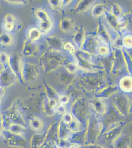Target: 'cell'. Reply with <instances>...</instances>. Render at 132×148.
<instances>
[{
	"label": "cell",
	"mask_w": 132,
	"mask_h": 148,
	"mask_svg": "<svg viewBox=\"0 0 132 148\" xmlns=\"http://www.w3.org/2000/svg\"><path fill=\"white\" fill-rule=\"evenodd\" d=\"M65 57L59 52L46 51L40 58V64L45 72H51L58 68L65 61Z\"/></svg>",
	"instance_id": "6da1fadb"
},
{
	"label": "cell",
	"mask_w": 132,
	"mask_h": 148,
	"mask_svg": "<svg viewBox=\"0 0 132 148\" xmlns=\"http://www.w3.org/2000/svg\"><path fill=\"white\" fill-rule=\"evenodd\" d=\"M74 56H75L76 64L79 68L88 73L98 72L101 70L100 66L92 61V55L79 50L75 52Z\"/></svg>",
	"instance_id": "7a4b0ae2"
},
{
	"label": "cell",
	"mask_w": 132,
	"mask_h": 148,
	"mask_svg": "<svg viewBox=\"0 0 132 148\" xmlns=\"http://www.w3.org/2000/svg\"><path fill=\"white\" fill-rule=\"evenodd\" d=\"M97 72L89 73L90 74L82 77L80 80L81 85L84 86L87 89H95L100 88L105 84L103 81L102 76L96 74Z\"/></svg>",
	"instance_id": "3957f363"
},
{
	"label": "cell",
	"mask_w": 132,
	"mask_h": 148,
	"mask_svg": "<svg viewBox=\"0 0 132 148\" xmlns=\"http://www.w3.org/2000/svg\"><path fill=\"white\" fill-rule=\"evenodd\" d=\"M36 17L39 20V30L42 34L44 35L49 33L52 27V22L49 16L45 10L38 9L35 12Z\"/></svg>",
	"instance_id": "277c9868"
},
{
	"label": "cell",
	"mask_w": 132,
	"mask_h": 148,
	"mask_svg": "<svg viewBox=\"0 0 132 148\" xmlns=\"http://www.w3.org/2000/svg\"><path fill=\"white\" fill-rule=\"evenodd\" d=\"M99 42L100 40L97 36L92 34L87 35H86L85 39L80 50L91 55L98 54Z\"/></svg>",
	"instance_id": "5b68a950"
},
{
	"label": "cell",
	"mask_w": 132,
	"mask_h": 148,
	"mask_svg": "<svg viewBox=\"0 0 132 148\" xmlns=\"http://www.w3.org/2000/svg\"><path fill=\"white\" fill-rule=\"evenodd\" d=\"M40 72L39 67L35 64L22 63L21 76L24 82L35 80L39 76Z\"/></svg>",
	"instance_id": "8992f818"
},
{
	"label": "cell",
	"mask_w": 132,
	"mask_h": 148,
	"mask_svg": "<svg viewBox=\"0 0 132 148\" xmlns=\"http://www.w3.org/2000/svg\"><path fill=\"white\" fill-rule=\"evenodd\" d=\"M124 68H126V66L122 49H115L114 51L113 63L111 71L114 74H117Z\"/></svg>",
	"instance_id": "52a82bcc"
},
{
	"label": "cell",
	"mask_w": 132,
	"mask_h": 148,
	"mask_svg": "<svg viewBox=\"0 0 132 148\" xmlns=\"http://www.w3.org/2000/svg\"><path fill=\"white\" fill-rule=\"evenodd\" d=\"M16 77L10 68H3L0 72V87L7 88L12 86L15 83Z\"/></svg>",
	"instance_id": "ba28073f"
},
{
	"label": "cell",
	"mask_w": 132,
	"mask_h": 148,
	"mask_svg": "<svg viewBox=\"0 0 132 148\" xmlns=\"http://www.w3.org/2000/svg\"><path fill=\"white\" fill-rule=\"evenodd\" d=\"M8 65L17 79L20 82H23L21 76L22 62L19 57L16 54H12L9 56Z\"/></svg>",
	"instance_id": "9c48e42d"
},
{
	"label": "cell",
	"mask_w": 132,
	"mask_h": 148,
	"mask_svg": "<svg viewBox=\"0 0 132 148\" xmlns=\"http://www.w3.org/2000/svg\"><path fill=\"white\" fill-rule=\"evenodd\" d=\"M39 51V47L36 42L27 39L24 42L22 47V54L26 57H32L36 56Z\"/></svg>",
	"instance_id": "30bf717a"
},
{
	"label": "cell",
	"mask_w": 132,
	"mask_h": 148,
	"mask_svg": "<svg viewBox=\"0 0 132 148\" xmlns=\"http://www.w3.org/2000/svg\"><path fill=\"white\" fill-rule=\"evenodd\" d=\"M46 42L49 51L59 52L63 49L64 43L60 37L57 36H49L47 37Z\"/></svg>",
	"instance_id": "8fae6325"
},
{
	"label": "cell",
	"mask_w": 132,
	"mask_h": 148,
	"mask_svg": "<svg viewBox=\"0 0 132 148\" xmlns=\"http://www.w3.org/2000/svg\"><path fill=\"white\" fill-rule=\"evenodd\" d=\"M97 36L100 40L107 45H109L112 44V39L107 30V28L103 23L100 18L99 19L98 25Z\"/></svg>",
	"instance_id": "7c38bea8"
},
{
	"label": "cell",
	"mask_w": 132,
	"mask_h": 148,
	"mask_svg": "<svg viewBox=\"0 0 132 148\" xmlns=\"http://www.w3.org/2000/svg\"><path fill=\"white\" fill-rule=\"evenodd\" d=\"M106 21L107 23L109 28L115 31L119 35L121 36L122 33L120 28V24L119 22L118 18L115 17L110 12L107 10L104 12Z\"/></svg>",
	"instance_id": "4fadbf2b"
},
{
	"label": "cell",
	"mask_w": 132,
	"mask_h": 148,
	"mask_svg": "<svg viewBox=\"0 0 132 148\" xmlns=\"http://www.w3.org/2000/svg\"><path fill=\"white\" fill-rule=\"evenodd\" d=\"M85 31L83 27L80 26L79 27L73 36V41L77 48L80 50L82 45L83 44L85 39Z\"/></svg>",
	"instance_id": "5bb4252c"
},
{
	"label": "cell",
	"mask_w": 132,
	"mask_h": 148,
	"mask_svg": "<svg viewBox=\"0 0 132 148\" xmlns=\"http://www.w3.org/2000/svg\"><path fill=\"white\" fill-rule=\"evenodd\" d=\"M94 3L95 1L93 0L80 1L73 10L75 13H81L87 12L91 8L94 6Z\"/></svg>",
	"instance_id": "9a60e30c"
},
{
	"label": "cell",
	"mask_w": 132,
	"mask_h": 148,
	"mask_svg": "<svg viewBox=\"0 0 132 148\" xmlns=\"http://www.w3.org/2000/svg\"><path fill=\"white\" fill-rule=\"evenodd\" d=\"M75 26L74 20L69 17H64L60 22V28L64 33H70L72 31Z\"/></svg>",
	"instance_id": "2e32d148"
},
{
	"label": "cell",
	"mask_w": 132,
	"mask_h": 148,
	"mask_svg": "<svg viewBox=\"0 0 132 148\" xmlns=\"http://www.w3.org/2000/svg\"><path fill=\"white\" fill-rule=\"evenodd\" d=\"M121 89L125 92L129 93L132 91V77L125 76L121 78L119 82Z\"/></svg>",
	"instance_id": "e0dca14e"
},
{
	"label": "cell",
	"mask_w": 132,
	"mask_h": 148,
	"mask_svg": "<svg viewBox=\"0 0 132 148\" xmlns=\"http://www.w3.org/2000/svg\"><path fill=\"white\" fill-rule=\"evenodd\" d=\"M16 18L12 14H7L4 18L3 28L7 32H11L15 27Z\"/></svg>",
	"instance_id": "ac0fdd59"
},
{
	"label": "cell",
	"mask_w": 132,
	"mask_h": 148,
	"mask_svg": "<svg viewBox=\"0 0 132 148\" xmlns=\"http://www.w3.org/2000/svg\"><path fill=\"white\" fill-rule=\"evenodd\" d=\"M107 10V6L105 3H100L94 5L92 8V16L95 18H100Z\"/></svg>",
	"instance_id": "d6986e66"
},
{
	"label": "cell",
	"mask_w": 132,
	"mask_h": 148,
	"mask_svg": "<svg viewBox=\"0 0 132 148\" xmlns=\"http://www.w3.org/2000/svg\"><path fill=\"white\" fill-rule=\"evenodd\" d=\"M13 39L12 36L7 32L0 34V45L3 47H8L12 45Z\"/></svg>",
	"instance_id": "ffe728a7"
},
{
	"label": "cell",
	"mask_w": 132,
	"mask_h": 148,
	"mask_svg": "<svg viewBox=\"0 0 132 148\" xmlns=\"http://www.w3.org/2000/svg\"><path fill=\"white\" fill-rule=\"evenodd\" d=\"M42 33L40 32L39 29L33 27L29 29L28 33V39L31 41L36 42L37 40H38Z\"/></svg>",
	"instance_id": "44dd1931"
},
{
	"label": "cell",
	"mask_w": 132,
	"mask_h": 148,
	"mask_svg": "<svg viewBox=\"0 0 132 148\" xmlns=\"http://www.w3.org/2000/svg\"><path fill=\"white\" fill-rule=\"evenodd\" d=\"M98 54L102 56H108L110 54V49L109 45L100 40Z\"/></svg>",
	"instance_id": "7402d4cb"
},
{
	"label": "cell",
	"mask_w": 132,
	"mask_h": 148,
	"mask_svg": "<svg viewBox=\"0 0 132 148\" xmlns=\"http://www.w3.org/2000/svg\"><path fill=\"white\" fill-rule=\"evenodd\" d=\"M122 52L124 55L125 60L126 69L130 73V75L132 77V58L126 49H122Z\"/></svg>",
	"instance_id": "603a6c76"
},
{
	"label": "cell",
	"mask_w": 132,
	"mask_h": 148,
	"mask_svg": "<svg viewBox=\"0 0 132 148\" xmlns=\"http://www.w3.org/2000/svg\"><path fill=\"white\" fill-rule=\"evenodd\" d=\"M111 8V13L117 18H120L123 15L122 8L117 3H112Z\"/></svg>",
	"instance_id": "cb8c5ba5"
},
{
	"label": "cell",
	"mask_w": 132,
	"mask_h": 148,
	"mask_svg": "<svg viewBox=\"0 0 132 148\" xmlns=\"http://www.w3.org/2000/svg\"><path fill=\"white\" fill-rule=\"evenodd\" d=\"M30 126L34 130H40L43 127V123L39 118H34L30 121Z\"/></svg>",
	"instance_id": "d4e9b609"
},
{
	"label": "cell",
	"mask_w": 132,
	"mask_h": 148,
	"mask_svg": "<svg viewBox=\"0 0 132 148\" xmlns=\"http://www.w3.org/2000/svg\"><path fill=\"white\" fill-rule=\"evenodd\" d=\"M63 65L65 67L67 71L70 74H75L77 72V70L79 69L76 63L70 61H65Z\"/></svg>",
	"instance_id": "484cf974"
},
{
	"label": "cell",
	"mask_w": 132,
	"mask_h": 148,
	"mask_svg": "<svg viewBox=\"0 0 132 148\" xmlns=\"http://www.w3.org/2000/svg\"><path fill=\"white\" fill-rule=\"evenodd\" d=\"M118 88L116 86H108L101 91L100 94L103 96H106L112 94L118 91Z\"/></svg>",
	"instance_id": "4316f807"
},
{
	"label": "cell",
	"mask_w": 132,
	"mask_h": 148,
	"mask_svg": "<svg viewBox=\"0 0 132 148\" xmlns=\"http://www.w3.org/2000/svg\"><path fill=\"white\" fill-rule=\"evenodd\" d=\"M124 47L126 49H132V35L128 34L123 38Z\"/></svg>",
	"instance_id": "83f0119b"
},
{
	"label": "cell",
	"mask_w": 132,
	"mask_h": 148,
	"mask_svg": "<svg viewBox=\"0 0 132 148\" xmlns=\"http://www.w3.org/2000/svg\"><path fill=\"white\" fill-rule=\"evenodd\" d=\"M8 61L9 56L5 52L0 53V64L3 66V68H6L9 67Z\"/></svg>",
	"instance_id": "f1b7e54d"
},
{
	"label": "cell",
	"mask_w": 132,
	"mask_h": 148,
	"mask_svg": "<svg viewBox=\"0 0 132 148\" xmlns=\"http://www.w3.org/2000/svg\"><path fill=\"white\" fill-rule=\"evenodd\" d=\"M112 46H114L115 49H123L124 46L123 42V38L121 36H118L112 42Z\"/></svg>",
	"instance_id": "f546056e"
},
{
	"label": "cell",
	"mask_w": 132,
	"mask_h": 148,
	"mask_svg": "<svg viewBox=\"0 0 132 148\" xmlns=\"http://www.w3.org/2000/svg\"><path fill=\"white\" fill-rule=\"evenodd\" d=\"M49 5L54 10H58L62 7V1L59 0H50L48 1Z\"/></svg>",
	"instance_id": "4dcf8cb0"
},
{
	"label": "cell",
	"mask_w": 132,
	"mask_h": 148,
	"mask_svg": "<svg viewBox=\"0 0 132 148\" xmlns=\"http://www.w3.org/2000/svg\"><path fill=\"white\" fill-rule=\"evenodd\" d=\"M63 49L68 51L72 54H75V47L74 45L70 42H66L64 44Z\"/></svg>",
	"instance_id": "1f68e13d"
},
{
	"label": "cell",
	"mask_w": 132,
	"mask_h": 148,
	"mask_svg": "<svg viewBox=\"0 0 132 148\" xmlns=\"http://www.w3.org/2000/svg\"><path fill=\"white\" fill-rule=\"evenodd\" d=\"M93 107L97 111H103L104 109V105L102 102L98 100H94L92 103Z\"/></svg>",
	"instance_id": "d6a6232c"
},
{
	"label": "cell",
	"mask_w": 132,
	"mask_h": 148,
	"mask_svg": "<svg viewBox=\"0 0 132 148\" xmlns=\"http://www.w3.org/2000/svg\"><path fill=\"white\" fill-rule=\"evenodd\" d=\"M69 97L67 95H61L59 96L58 101L60 104L65 105L69 102Z\"/></svg>",
	"instance_id": "836d02e7"
},
{
	"label": "cell",
	"mask_w": 132,
	"mask_h": 148,
	"mask_svg": "<svg viewBox=\"0 0 132 148\" xmlns=\"http://www.w3.org/2000/svg\"><path fill=\"white\" fill-rule=\"evenodd\" d=\"M8 3L12 4V5H24L26 3H27L28 1H5Z\"/></svg>",
	"instance_id": "e575fe53"
},
{
	"label": "cell",
	"mask_w": 132,
	"mask_h": 148,
	"mask_svg": "<svg viewBox=\"0 0 132 148\" xmlns=\"http://www.w3.org/2000/svg\"><path fill=\"white\" fill-rule=\"evenodd\" d=\"M57 109L59 113L62 114L65 112V108L64 105H59L58 106H57Z\"/></svg>",
	"instance_id": "d590c367"
},
{
	"label": "cell",
	"mask_w": 132,
	"mask_h": 148,
	"mask_svg": "<svg viewBox=\"0 0 132 148\" xmlns=\"http://www.w3.org/2000/svg\"><path fill=\"white\" fill-rule=\"evenodd\" d=\"M72 1H62V6H67L72 3Z\"/></svg>",
	"instance_id": "8d00e7d4"
},
{
	"label": "cell",
	"mask_w": 132,
	"mask_h": 148,
	"mask_svg": "<svg viewBox=\"0 0 132 148\" xmlns=\"http://www.w3.org/2000/svg\"><path fill=\"white\" fill-rule=\"evenodd\" d=\"M128 52L129 53V54H130V56H131V57H132V49H126Z\"/></svg>",
	"instance_id": "74e56055"
}]
</instances>
